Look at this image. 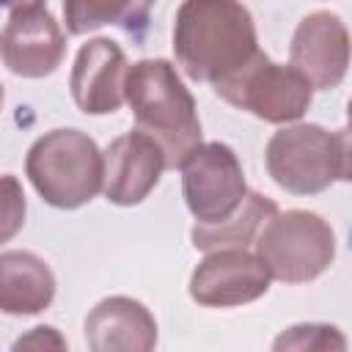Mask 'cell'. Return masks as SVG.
<instances>
[{
  "label": "cell",
  "instance_id": "obj_1",
  "mask_svg": "<svg viewBox=\"0 0 352 352\" xmlns=\"http://www.w3.org/2000/svg\"><path fill=\"white\" fill-rule=\"evenodd\" d=\"M258 52L256 22L234 0H187L176 8L173 55L195 82H217Z\"/></svg>",
  "mask_w": 352,
  "mask_h": 352
},
{
  "label": "cell",
  "instance_id": "obj_2",
  "mask_svg": "<svg viewBox=\"0 0 352 352\" xmlns=\"http://www.w3.org/2000/svg\"><path fill=\"white\" fill-rule=\"evenodd\" d=\"M124 102L132 107L138 132L162 148L165 168H182L201 146L195 99L170 60L143 58L132 63L124 80Z\"/></svg>",
  "mask_w": 352,
  "mask_h": 352
},
{
  "label": "cell",
  "instance_id": "obj_3",
  "mask_svg": "<svg viewBox=\"0 0 352 352\" xmlns=\"http://www.w3.org/2000/svg\"><path fill=\"white\" fill-rule=\"evenodd\" d=\"M267 173L292 195H316L333 182L349 179V135L319 124H292L278 129L264 148Z\"/></svg>",
  "mask_w": 352,
  "mask_h": 352
},
{
  "label": "cell",
  "instance_id": "obj_4",
  "mask_svg": "<svg viewBox=\"0 0 352 352\" xmlns=\"http://www.w3.org/2000/svg\"><path fill=\"white\" fill-rule=\"evenodd\" d=\"M25 173L50 206L77 209L102 190V151L80 129H52L28 148Z\"/></svg>",
  "mask_w": 352,
  "mask_h": 352
},
{
  "label": "cell",
  "instance_id": "obj_5",
  "mask_svg": "<svg viewBox=\"0 0 352 352\" xmlns=\"http://www.w3.org/2000/svg\"><path fill=\"white\" fill-rule=\"evenodd\" d=\"M253 242L270 278L280 283H308L336 258V234L330 223L308 209L275 212Z\"/></svg>",
  "mask_w": 352,
  "mask_h": 352
},
{
  "label": "cell",
  "instance_id": "obj_6",
  "mask_svg": "<svg viewBox=\"0 0 352 352\" xmlns=\"http://www.w3.org/2000/svg\"><path fill=\"white\" fill-rule=\"evenodd\" d=\"M212 88L228 104L270 124H292L302 118L314 102L311 82L292 66L275 63L261 50L242 69L217 80Z\"/></svg>",
  "mask_w": 352,
  "mask_h": 352
},
{
  "label": "cell",
  "instance_id": "obj_7",
  "mask_svg": "<svg viewBox=\"0 0 352 352\" xmlns=\"http://www.w3.org/2000/svg\"><path fill=\"white\" fill-rule=\"evenodd\" d=\"M179 170L184 204L201 226L228 220L248 192L239 157L220 140L201 143Z\"/></svg>",
  "mask_w": 352,
  "mask_h": 352
},
{
  "label": "cell",
  "instance_id": "obj_8",
  "mask_svg": "<svg viewBox=\"0 0 352 352\" xmlns=\"http://www.w3.org/2000/svg\"><path fill=\"white\" fill-rule=\"evenodd\" d=\"M66 52V36L44 3H16L0 30V60L19 77L52 74Z\"/></svg>",
  "mask_w": 352,
  "mask_h": 352
},
{
  "label": "cell",
  "instance_id": "obj_9",
  "mask_svg": "<svg viewBox=\"0 0 352 352\" xmlns=\"http://www.w3.org/2000/svg\"><path fill=\"white\" fill-rule=\"evenodd\" d=\"M270 272L248 248L212 250L190 275V297L206 308H236L270 289Z\"/></svg>",
  "mask_w": 352,
  "mask_h": 352
},
{
  "label": "cell",
  "instance_id": "obj_10",
  "mask_svg": "<svg viewBox=\"0 0 352 352\" xmlns=\"http://www.w3.org/2000/svg\"><path fill=\"white\" fill-rule=\"evenodd\" d=\"M289 60L311 88L330 91L341 85L349 66V30L341 16L333 11H314L302 16L292 36Z\"/></svg>",
  "mask_w": 352,
  "mask_h": 352
},
{
  "label": "cell",
  "instance_id": "obj_11",
  "mask_svg": "<svg viewBox=\"0 0 352 352\" xmlns=\"http://www.w3.org/2000/svg\"><path fill=\"white\" fill-rule=\"evenodd\" d=\"M162 170V148L138 129L124 132L102 151V192L116 206H135L148 198Z\"/></svg>",
  "mask_w": 352,
  "mask_h": 352
},
{
  "label": "cell",
  "instance_id": "obj_12",
  "mask_svg": "<svg viewBox=\"0 0 352 352\" xmlns=\"http://www.w3.org/2000/svg\"><path fill=\"white\" fill-rule=\"evenodd\" d=\"M126 55L113 38H88L74 58L69 91L74 104L88 116H107L124 104Z\"/></svg>",
  "mask_w": 352,
  "mask_h": 352
},
{
  "label": "cell",
  "instance_id": "obj_13",
  "mask_svg": "<svg viewBox=\"0 0 352 352\" xmlns=\"http://www.w3.org/2000/svg\"><path fill=\"white\" fill-rule=\"evenodd\" d=\"M85 341L91 352H154L157 322L132 297H104L85 316Z\"/></svg>",
  "mask_w": 352,
  "mask_h": 352
},
{
  "label": "cell",
  "instance_id": "obj_14",
  "mask_svg": "<svg viewBox=\"0 0 352 352\" xmlns=\"http://www.w3.org/2000/svg\"><path fill=\"white\" fill-rule=\"evenodd\" d=\"M55 275L50 264L30 250L0 253V311L8 316H33L50 308Z\"/></svg>",
  "mask_w": 352,
  "mask_h": 352
},
{
  "label": "cell",
  "instance_id": "obj_15",
  "mask_svg": "<svg viewBox=\"0 0 352 352\" xmlns=\"http://www.w3.org/2000/svg\"><path fill=\"white\" fill-rule=\"evenodd\" d=\"M278 212L275 201H270L267 195L256 192V190H248L239 209L223 220V223H214V226H201L195 223L192 231H190V239H192V248L195 250H204V253H212V250H231V248H248L256 234L261 231V226Z\"/></svg>",
  "mask_w": 352,
  "mask_h": 352
},
{
  "label": "cell",
  "instance_id": "obj_16",
  "mask_svg": "<svg viewBox=\"0 0 352 352\" xmlns=\"http://www.w3.org/2000/svg\"><path fill=\"white\" fill-rule=\"evenodd\" d=\"M66 28L74 36H82L88 30H96L102 25H121L126 33H138V28H146L148 22V6L146 3H63Z\"/></svg>",
  "mask_w": 352,
  "mask_h": 352
},
{
  "label": "cell",
  "instance_id": "obj_17",
  "mask_svg": "<svg viewBox=\"0 0 352 352\" xmlns=\"http://www.w3.org/2000/svg\"><path fill=\"white\" fill-rule=\"evenodd\" d=\"M272 352H346V336L336 324H292L272 341Z\"/></svg>",
  "mask_w": 352,
  "mask_h": 352
},
{
  "label": "cell",
  "instance_id": "obj_18",
  "mask_svg": "<svg viewBox=\"0 0 352 352\" xmlns=\"http://www.w3.org/2000/svg\"><path fill=\"white\" fill-rule=\"evenodd\" d=\"M25 214H28V201H25L22 182L11 173H3L0 176V245H6L22 231Z\"/></svg>",
  "mask_w": 352,
  "mask_h": 352
},
{
  "label": "cell",
  "instance_id": "obj_19",
  "mask_svg": "<svg viewBox=\"0 0 352 352\" xmlns=\"http://www.w3.org/2000/svg\"><path fill=\"white\" fill-rule=\"evenodd\" d=\"M11 352H69V344L58 327L36 324L11 344Z\"/></svg>",
  "mask_w": 352,
  "mask_h": 352
},
{
  "label": "cell",
  "instance_id": "obj_20",
  "mask_svg": "<svg viewBox=\"0 0 352 352\" xmlns=\"http://www.w3.org/2000/svg\"><path fill=\"white\" fill-rule=\"evenodd\" d=\"M0 107H3V85H0Z\"/></svg>",
  "mask_w": 352,
  "mask_h": 352
}]
</instances>
